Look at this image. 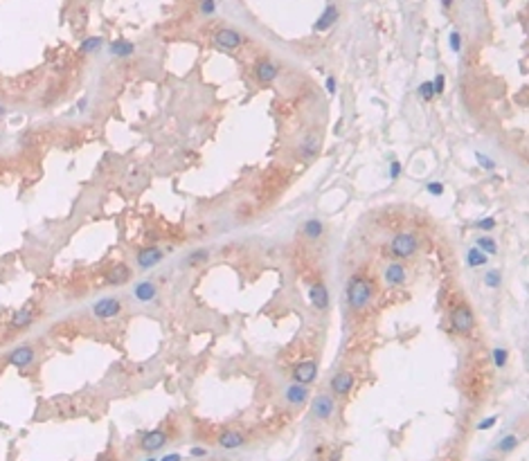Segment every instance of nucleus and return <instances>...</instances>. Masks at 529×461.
I'll return each instance as SVG.
<instances>
[{
    "instance_id": "nucleus-7",
    "label": "nucleus",
    "mask_w": 529,
    "mask_h": 461,
    "mask_svg": "<svg viewBox=\"0 0 529 461\" xmlns=\"http://www.w3.org/2000/svg\"><path fill=\"white\" fill-rule=\"evenodd\" d=\"M165 441H167V434L162 432V430H151V432H147L142 437V450L156 452L165 446Z\"/></svg>"
},
{
    "instance_id": "nucleus-3",
    "label": "nucleus",
    "mask_w": 529,
    "mask_h": 461,
    "mask_svg": "<svg viewBox=\"0 0 529 461\" xmlns=\"http://www.w3.org/2000/svg\"><path fill=\"white\" fill-rule=\"evenodd\" d=\"M414 250H416V238L412 236V234H399V236L392 241V254H397V257H401V259L412 257Z\"/></svg>"
},
{
    "instance_id": "nucleus-13",
    "label": "nucleus",
    "mask_w": 529,
    "mask_h": 461,
    "mask_svg": "<svg viewBox=\"0 0 529 461\" xmlns=\"http://www.w3.org/2000/svg\"><path fill=\"white\" fill-rule=\"evenodd\" d=\"M216 43L223 45V48H236V45L241 43V36L236 34L235 29H221V32H216Z\"/></svg>"
},
{
    "instance_id": "nucleus-8",
    "label": "nucleus",
    "mask_w": 529,
    "mask_h": 461,
    "mask_svg": "<svg viewBox=\"0 0 529 461\" xmlns=\"http://www.w3.org/2000/svg\"><path fill=\"white\" fill-rule=\"evenodd\" d=\"M338 20V7L336 5H327V9L322 11V16L318 18V23L313 25V32H327L333 23Z\"/></svg>"
},
{
    "instance_id": "nucleus-18",
    "label": "nucleus",
    "mask_w": 529,
    "mask_h": 461,
    "mask_svg": "<svg viewBox=\"0 0 529 461\" xmlns=\"http://www.w3.org/2000/svg\"><path fill=\"white\" fill-rule=\"evenodd\" d=\"M466 261H469L470 268H480L486 263V254L482 252L477 245H473V248H469V254H466Z\"/></svg>"
},
{
    "instance_id": "nucleus-30",
    "label": "nucleus",
    "mask_w": 529,
    "mask_h": 461,
    "mask_svg": "<svg viewBox=\"0 0 529 461\" xmlns=\"http://www.w3.org/2000/svg\"><path fill=\"white\" fill-rule=\"evenodd\" d=\"M507 358H509L507 349H493V362H495V367H505Z\"/></svg>"
},
{
    "instance_id": "nucleus-29",
    "label": "nucleus",
    "mask_w": 529,
    "mask_h": 461,
    "mask_svg": "<svg viewBox=\"0 0 529 461\" xmlns=\"http://www.w3.org/2000/svg\"><path fill=\"white\" fill-rule=\"evenodd\" d=\"M419 95H421V99L430 102V99L435 97V88H432V81H423L421 86H419Z\"/></svg>"
},
{
    "instance_id": "nucleus-9",
    "label": "nucleus",
    "mask_w": 529,
    "mask_h": 461,
    "mask_svg": "<svg viewBox=\"0 0 529 461\" xmlns=\"http://www.w3.org/2000/svg\"><path fill=\"white\" fill-rule=\"evenodd\" d=\"M309 299L315 308H327L329 306V292L322 284H315V286L309 288Z\"/></svg>"
},
{
    "instance_id": "nucleus-12",
    "label": "nucleus",
    "mask_w": 529,
    "mask_h": 461,
    "mask_svg": "<svg viewBox=\"0 0 529 461\" xmlns=\"http://www.w3.org/2000/svg\"><path fill=\"white\" fill-rule=\"evenodd\" d=\"M219 446L226 448V450H235V448H241V446H243V434L228 430V432H223L219 437Z\"/></svg>"
},
{
    "instance_id": "nucleus-16",
    "label": "nucleus",
    "mask_w": 529,
    "mask_h": 461,
    "mask_svg": "<svg viewBox=\"0 0 529 461\" xmlns=\"http://www.w3.org/2000/svg\"><path fill=\"white\" fill-rule=\"evenodd\" d=\"M352 387H353V376L352 374H338V376H333L331 389L336 394H347Z\"/></svg>"
},
{
    "instance_id": "nucleus-33",
    "label": "nucleus",
    "mask_w": 529,
    "mask_h": 461,
    "mask_svg": "<svg viewBox=\"0 0 529 461\" xmlns=\"http://www.w3.org/2000/svg\"><path fill=\"white\" fill-rule=\"evenodd\" d=\"M207 259V250H198L196 254H189L187 257V263H201V261H205Z\"/></svg>"
},
{
    "instance_id": "nucleus-41",
    "label": "nucleus",
    "mask_w": 529,
    "mask_h": 461,
    "mask_svg": "<svg viewBox=\"0 0 529 461\" xmlns=\"http://www.w3.org/2000/svg\"><path fill=\"white\" fill-rule=\"evenodd\" d=\"M207 450H203V448H191V457H205Z\"/></svg>"
},
{
    "instance_id": "nucleus-28",
    "label": "nucleus",
    "mask_w": 529,
    "mask_h": 461,
    "mask_svg": "<svg viewBox=\"0 0 529 461\" xmlns=\"http://www.w3.org/2000/svg\"><path fill=\"white\" fill-rule=\"evenodd\" d=\"M318 153V142L315 140H306L302 144V158H313Z\"/></svg>"
},
{
    "instance_id": "nucleus-27",
    "label": "nucleus",
    "mask_w": 529,
    "mask_h": 461,
    "mask_svg": "<svg viewBox=\"0 0 529 461\" xmlns=\"http://www.w3.org/2000/svg\"><path fill=\"white\" fill-rule=\"evenodd\" d=\"M99 45H102V39H99V36H93V39H86L81 43V48H79V52H95V50L99 48Z\"/></svg>"
},
{
    "instance_id": "nucleus-10",
    "label": "nucleus",
    "mask_w": 529,
    "mask_h": 461,
    "mask_svg": "<svg viewBox=\"0 0 529 461\" xmlns=\"http://www.w3.org/2000/svg\"><path fill=\"white\" fill-rule=\"evenodd\" d=\"M306 396H309V389H306V385H302V383H295L286 389V401L293 405H302L304 401H306Z\"/></svg>"
},
{
    "instance_id": "nucleus-22",
    "label": "nucleus",
    "mask_w": 529,
    "mask_h": 461,
    "mask_svg": "<svg viewBox=\"0 0 529 461\" xmlns=\"http://www.w3.org/2000/svg\"><path fill=\"white\" fill-rule=\"evenodd\" d=\"M32 317H34V313H32L30 308H23V311L14 313V317H11V324H14L16 329H20V326H27V324H30Z\"/></svg>"
},
{
    "instance_id": "nucleus-15",
    "label": "nucleus",
    "mask_w": 529,
    "mask_h": 461,
    "mask_svg": "<svg viewBox=\"0 0 529 461\" xmlns=\"http://www.w3.org/2000/svg\"><path fill=\"white\" fill-rule=\"evenodd\" d=\"M162 259V250L158 248H147L142 250V252L137 254V263H140V268H151L153 263H158Z\"/></svg>"
},
{
    "instance_id": "nucleus-35",
    "label": "nucleus",
    "mask_w": 529,
    "mask_h": 461,
    "mask_svg": "<svg viewBox=\"0 0 529 461\" xmlns=\"http://www.w3.org/2000/svg\"><path fill=\"white\" fill-rule=\"evenodd\" d=\"M214 9H216V2H212V0H207V2H203V5H201V14L203 16L214 14Z\"/></svg>"
},
{
    "instance_id": "nucleus-26",
    "label": "nucleus",
    "mask_w": 529,
    "mask_h": 461,
    "mask_svg": "<svg viewBox=\"0 0 529 461\" xmlns=\"http://www.w3.org/2000/svg\"><path fill=\"white\" fill-rule=\"evenodd\" d=\"M500 282H502V275H500V270H489L484 275V284L489 288H498Z\"/></svg>"
},
{
    "instance_id": "nucleus-17",
    "label": "nucleus",
    "mask_w": 529,
    "mask_h": 461,
    "mask_svg": "<svg viewBox=\"0 0 529 461\" xmlns=\"http://www.w3.org/2000/svg\"><path fill=\"white\" fill-rule=\"evenodd\" d=\"M255 72H257V79H259L261 83H268V81H273V79L277 77V68H275L270 61H259Z\"/></svg>"
},
{
    "instance_id": "nucleus-38",
    "label": "nucleus",
    "mask_w": 529,
    "mask_h": 461,
    "mask_svg": "<svg viewBox=\"0 0 529 461\" xmlns=\"http://www.w3.org/2000/svg\"><path fill=\"white\" fill-rule=\"evenodd\" d=\"M495 421H498V418H495V416L486 418V421H482L480 425H477V430H489V427H493V425H495Z\"/></svg>"
},
{
    "instance_id": "nucleus-20",
    "label": "nucleus",
    "mask_w": 529,
    "mask_h": 461,
    "mask_svg": "<svg viewBox=\"0 0 529 461\" xmlns=\"http://www.w3.org/2000/svg\"><path fill=\"white\" fill-rule=\"evenodd\" d=\"M133 52H135V45L133 43H126V41L111 43V54H115V57H131Z\"/></svg>"
},
{
    "instance_id": "nucleus-21",
    "label": "nucleus",
    "mask_w": 529,
    "mask_h": 461,
    "mask_svg": "<svg viewBox=\"0 0 529 461\" xmlns=\"http://www.w3.org/2000/svg\"><path fill=\"white\" fill-rule=\"evenodd\" d=\"M135 297L140 301H151L153 297H156V286L153 284H140V286H135Z\"/></svg>"
},
{
    "instance_id": "nucleus-11",
    "label": "nucleus",
    "mask_w": 529,
    "mask_h": 461,
    "mask_svg": "<svg viewBox=\"0 0 529 461\" xmlns=\"http://www.w3.org/2000/svg\"><path fill=\"white\" fill-rule=\"evenodd\" d=\"M32 358H34V353H32V349H27V346L14 349L9 353V362L14 364V367H27V364L32 362Z\"/></svg>"
},
{
    "instance_id": "nucleus-34",
    "label": "nucleus",
    "mask_w": 529,
    "mask_h": 461,
    "mask_svg": "<svg viewBox=\"0 0 529 461\" xmlns=\"http://www.w3.org/2000/svg\"><path fill=\"white\" fill-rule=\"evenodd\" d=\"M451 48H453V52H460V48H462V34L460 32H451Z\"/></svg>"
},
{
    "instance_id": "nucleus-2",
    "label": "nucleus",
    "mask_w": 529,
    "mask_h": 461,
    "mask_svg": "<svg viewBox=\"0 0 529 461\" xmlns=\"http://www.w3.org/2000/svg\"><path fill=\"white\" fill-rule=\"evenodd\" d=\"M451 322H453V329L460 331V333H466V331L473 329V313H470L469 306H457L455 311H453L451 315Z\"/></svg>"
},
{
    "instance_id": "nucleus-1",
    "label": "nucleus",
    "mask_w": 529,
    "mask_h": 461,
    "mask_svg": "<svg viewBox=\"0 0 529 461\" xmlns=\"http://www.w3.org/2000/svg\"><path fill=\"white\" fill-rule=\"evenodd\" d=\"M347 299L353 308H363L372 299V286L363 277H352L347 284Z\"/></svg>"
},
{
    "instance_id": "nucleus-36",
    "label": "nucleus",
    "mask_w": 529,
    "mask_h": 461,
    "mask_svg": "<svg viewBox=\"0 0 529 461\" xmlns=\"http://www.w3.org/2000/svg\"><path fill=\"white\" fill-rule=\"evenodd\" d=\"M428 191H430L432 196H441V194H444V184H439V182H428Z\"/></svg>"
},
{
    "instance_id": "nucleus-6",
    "label": "nucleus",
    "mask_w": 529,
    "mask_h": 461,
    "mask_svg": "<svg viewBox=\"0 0 529 461\" xmlns=\"http://www.w3.org/2000/svg\"><path fill=\"white\" fill-rule=\"evenodd\" d=\"M119 308H122V304H119L118 299H113V297H108V299H99L97 304L93 306V311L97 317H113L119 313Z\"/></svg>"
},
{
    "instance_id": "nucleus-14",
    "label": "nucleus",
    "mask_w": 529,
    "mask_h": 461,
    "mask_svg": "<svg viewBox=\"0 0 529 461\" xmlns=\"http://www.w3.org/2000/svg\"><path fill=\"white\" fill-rule=\"evenodd\" d=\"M385 282L392 284V286H397V284H403L406 282V268L401 266V263H390L385 270Z\"/></svg>"
},
{
    "instance_id": "nucleus-37",
    "label": "nucleus",
    "mask_w": 529,
    "mask_h": 461,
    "mask_svg": "<svg viewBox=\"0 0 529 461\" xmlns=\"http://www.w3.org/2000/svg\"><path fill=\"white\" fill-rule=\"evenodd\" d=\"M399 173H401V162L394 160L392 165H390V178H399Z\"/></svg>"
},
{
    "instance_id": "nucleus-4",
    "label": "nucleus",
    "mask_w": 529,
    "mask_h": 461,
    "mask_svg": "<svg viewBox=\"0 0 529 461\" xmlns=\"http://www.w3.org/2000/svg\"><path fill=\"white\" fill-rule=\"evenodd\" d=\"M318 376V364L313 362V360H306V362H302V364H297L295 367V371H293V378H295V383H302V385H309L311 380Z\"/></svg>"
},
{
    "instance_id": "nucleus-31",
    "label": "nucleus",
    "mask_w": 529,
    "mask_h": 461,
    "mask_svg": "<svg viewBox=\"0 0 529 461\" xmlns=\"http://www.w3.org/2000/svg\"><path fill=\"white\" fill-rule=\"evenodd\" d=\"M475 158H477V162H480V167H484V169H489V171L495 169V162L491 160V158L482 156V153H475Z\"/></svg>"
},
{
    "instance_id": "nucleus-24",
    "label": "nucleus",
    "mask_w": 529,
    "mask_h": 461,
    "mask_svg": "<svg viewBox=\"0 0 529 461\" xmlns=\"http://www.w3.org/2000/svg\"><path fill=\"white\" fill-rule=\"evenodd\" d=\"M477 248H480L484 254H495V252H498V245H495V241H493V238H489V236H480V238H477Z\"/></svg>"
},
{
    "instance_id": "nucleus-42",
    "label": "nucleus",
    "mask_w": 529,
    "mask_h": 461,
    "mask_svg": "<svg viewBox=\"0 0 529 461\" xmlns=\"http://www.w3.org/2000/svg\"><path fill=\"white\" fill-rule=\"evenodd\" d=\"M178 459H180V455H169L167 457V461H178Z\"/></svg>"
},
{
    "instance_id": "nucleus-43",
    "label": "nucleus",
    "mask_w": 529,
    "mask_h": 461,
    "mask_svg": "<svg viewBox=\"0 0 529 461\" xmlns=\"http://www.w3.org/2000/svg\"><path fill=\"white\" fill-rule=\"evenodd\" d=\"M86 104H88V102H86V99H81V102H79V111H86Z\"/></svg>"
},
{
    "instance_id": "nucleus-25",
    "label": "nucleus",
    "mask_w": 529,
    "mask_h": 461,
    "mask_svg": "<svg viewBox=\"0 0 529 461\" xmlns=\"http://www.w3.org/2000/svg\"><path fill=\"white\" fill-rule=\"evenodd\" d=\"M518 443H520V439L516 437V434H509V437H505L502 441L498 443V450L500 452H511L514 448H518Z\"/></svg>"
},
{
    "instance_id": "nucleus-32",
    "label": "nucleus",
    "mask_w": 529,
    "mask_h": 461,
    "mask_svg": "<svg viewBox=\"0 0 529 461\" xmlns=\"http://www.w3.org/2000/svg\"><path fill=\"white\" fill-rule=\"evenodd\" d=\"M444 86H446V79H444V74H437L435 81H432V88H435V95H441L444 92Z\"/></svg>"
},
{
    "instance_id": "nucleus-39",
    "label": "nucleus",
    "mask_w": 529,
    "mask_h": 461,
    "mask_svg": "<svg viewBox=\"0 0 529 461\" xmlns=\"http://www.w3.org/2000/svg\"><path fill=\"white\" fill-rule=\"evenodd\" d=\"M477 225H480L482 230H493V228H495V221H493V219H484V221H480Z\"/></svg>"
},
{
    "instance_id": "nucleus-40",
    "label": "nucleus",
    "mask_w": 529,
    "mask_h": 461,
    "mask_svg": "<svg viewBox=\"0 0 529 461\" xmlns=\"http://www.w3.org/2000/svg\"><path fill=\"white\" fill-rule=\"evenodd\" d=\"M327 90H329V95H333V92H336V79H333V77L327 79Z\"/></svg>"
},
{
    "instance_id": "nucleus-23",
    "label": "nucleus",
    "mask_w": 529,
    "mask_h": 461,
    "mask_svg": "<svg viewBox=\"0 0 529 461\" xmlns=\"http://www.w3.org/2000/svg\"><path fill=\"white\" fill-rule=\"evenodd\" d=\"M304 234L309 238H318L320 234H322V223H320L318 219H311L304 223Z\"/></svg>"
},
{
    "instance_id": "nucleus-19",
    "label": "nucleus",
    "mask_w": 529,
    "mask_h": 461,
    "mask_svg": "<svg viewBox=\"0 0 529 461\" xmlns=\"http://www.w3.org/2000/svg\"><path fill=\"white\" fill-rule=\"evenodd\" d=\"M128 277H131V270H128L124 263H119V266H115L113 270L108 272V282L111 284H122V282H126Z\"/></svg>"
},
{
    "instance_id": "nucleus-5",
    "label": "nucleus",
    "mask_w": 529,
    "mask_h": 461,
    "mask_svg": "<svg viewBox=\"0 0 529 461\" xmlns=\"http://www.w3.org/2000/svg\"><path fill=\"white\" fill-rule=\"evenodd\" d=\"M311 412H313L318 418H329L333 414V398L327 396V394H320V396H315Z\"/></svg>"
}]
</instances>
